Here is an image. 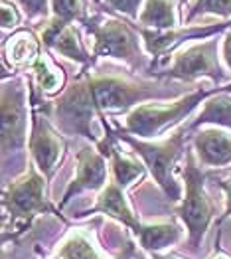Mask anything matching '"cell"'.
I'll list each match as a JSON object with an SVG mask.
<instances>
[{"instance_id":"cell-1","label":"cell","mask_w":231,"mask_h":259,"mask_svg":"<svg viewBox=\"0 0 231 259\" xmlns=\"http://www.w3.org/2000/svg\"><path fill=\"white\" fill-rule=\"evenodd\" d=\"M85 26L93 38V60L115 58L132 69H141L145 65L138 36L128 22L121 18H89Z\"/></svg>"},{"instance_id":"cell-2","label":"cell","mask_w":231,"mask_h":259,"mask_svg":"<svg viewBox=\"0 0 231 259\" xmlns=\"http://www.w3.org/2000/svg\"><path fill=\"white\" fill-rule=\"evenodd\" d=\"M83 83L87 97L101 119L105 111H123L152 95H162L160 87H154L152 83L130 81L117 75H91L83 77Z\"/></svg>"},{"instance_id":"cell-3","label":"cell","mask_w":231,"mask_h":259,"mask_svg":"<svg viewBox=\"0 0 231 259\" xmlns=\"http://www.w3.org/2000/svg\"><path fill=\"white\" fill-rule=\"evenodd\" d=\"M184 133L186 129L176 131L164 143H143L134 137L121 133V139L126 141L136 154L143 156V160L147 162V166L150 168L154 180L158 182V186L174 202H178L182 198V188H180L178 180L174 178V166H176L178 156L184 151V137H186Z\"/></svg>"},{"instance_id":"cell-4","label":"cell","mask_w":231,"mask_h":259,"mask_svg":"<svg viewBox=\"0 0 231 259\" xmlns=\"http://www.w3.org/2000/svg\"><path fill=\"white\" fill-rule=\"evenodd\" d=\"M211 93L208 89H198L190 95L180 97L178 101H172L168 105H138V107L130 109V113L125 117V131L134 133L138 137H156L162 131H166L170 125L178 123L180 119L188 117L194 109L198 107V103H202L204 99H208Z\"/></svg>"},{"instance_id":"cell-5","label":"cell","mask_w":231,"mask_h":259,"mask_svg":"<svg viewBox=\"0 0 231 259\" xmlns=\"http://www.w3.org/2000/svg\"><path fill=\"white\" fill-rule=\"evenodd\" d=\"M182 174L186 182V196L178 206L176 214L182 218V222L188 228L190 245L198 247L213 218V204L204 186L206 174L198 168L192 152L186 154V166L182 168Z\"/></svg>"},{"instance_id":"cell-6","label":"cell","mask_w":231,"mask_h":259,"mask_svg":"<svg viewBox=\"0 0 231 259\" xmlns=\"http://www.w3.org/2000/svg\"><path fill=\"white\" fill-rule=\"evenodd\" d=\"M202 75L211 77L213 81L223 79L221 67L217 62V40L194 44L186 50L178 52L168 69L160 73V77H172L182 81H192Z\"/></svg>"},{"instance_id":"cell-7","label":"cell","mask_w":231,"mask_h":259,"mask_svg":"<svg viewBox=\"0 0 231 259\" xmlns=\"http://www.w3.org/2000/svg\"><path fill=\"white\" fill-rule=\"evenodd\" d=\"M2 204H4L6 216L20 222H28L36 214L52 210V206L43 196V178L34 168H30L20 180L6 186L2 194Z\"/></svg>"},{"instance_id":"cell-8","label":"cell","mask_w":231,"mask_h":259,"mask_svg":"<svg viewBox=\"0 0 231 259\" xmlns=\"http://www.w3.org/2000/svg\"><path fill=\"white\" fill-rule=\"evenodd\" d=\"M26 143V107L24 91L18 83L2 89V149L4 154L18 151Z\"/></svg>"},{"instance_id":"cell-9","label":"cell","mask_w":231,"mask_h":259,"mask_svg":"<svg viewBox=\"0 0 231 259\" xmlns=\"http://www.w3.org/2000/svg\"><path fill=\"white\" fill-rule=\"evenodd\" d=\"M63 139L52 129V125L36 115L34 117V127H32V137H30V152L36 162V166L42 170L43 178H52L56 168L60 166L63 154Z\"/></svg>"},{"instance_id":"cell-10","label":"cell","mask_w":231,"mask_h":259,"mask_svg":"<svg viewBox=\"0 0 231 259\" xmlns=\"http://www.w3.org/2000/svg\"><path fill=\"white\" fill-rule=\"evenodd\" d=\"M145 46H147L148 54H152L156 60L162 58L164 54H168L172 48H176L178 44L184 40H194V38H208L211 34H217L221 30L227 28V24H210V26H196V28H180V30H148L143 26H136Z\"/></svg>"},{"instance_id":"cell-11","label":"cell","mask_w":231,"mask_h":259,"mask_svg":"<svg viewBox=\"0 0 231 259\" xmlns=\"http://www.w3.org/2000/svg\"><path fill=\"white\" fill-rule=\"evenodd\" d=\"M107 180V162L105 156L99 151L83 147L77 154V174L73 178V182L67 186L65 194H63L62 206L65 202H69L73 194L81 192V190H97L105 184Z\"/></svg>"},{"instance_id":"cell-12","label":"cell","mask_w":231,"mask_h":259,"mask_svg":"<svg viewBox=\"0 0 231 259\" xmlns=\"http://www.w3.org/2000/svg\"><path fill=\"white\" fill-rule=\"evenodd\" d=\"M40 40L43 42V46H48L56 54H62L63 58H69L79 64H93V56L85 52L79 34L71 24L50 20L43 26Z\"/></svg>"},{"instance_id":"cell-13","label":"cell","mask_w":231,"mask_h":259,"mask_svg":"<svg viewBox=\"0 0 231 259\" xmlns=\"http://www.w3.org/2000/svg\"><path fill=\"white\" fill-rule=\"evenodd\" d=\"M194 149L202 164L225 166L231 162V135L219 129H204L194 137Z\"/></svg>"},{"instance_id":"cell-14","label":"cell","mask_w":231,"mask_h":259,"mask_svg":"<svg viewBox=\"0 0 231 259\" xmlns=\"http://www.w3.org/2000/svg\"><path fill=\"white\" fill-rule=\"evenodd\" d=\"M93 210H95V212L109 214V216H113L115 220L123 222V224L128 226L134 234H138V230L143 228V224H141V222L134 218V214L130 212V208H128V204H126V200H125V194H123V188H121L115 180L101 192V196H99V200H97V204H95Z\"/></svg>"},{"instance_id":"cell-15","label":"cell","mask_w":231,"mask_h":259,"mask_svg":"<svg viewBox=\"0 0 231 259\" xmlns=\"http://www.w3.org/2000/svg\"><path fill=\"white\" fill-rule=\"evenodd\" d=\"M38 58H40V42L28 30L16 32L4 44V60L10 62V65L14 67L34 65Z\"/></svg>"},{"instance_id":"cell-16","label":"cell","mask_w":231,"mask_h":259,"mask_svg":"<svg viewBox=\"0 0 231 259\" xmlns=\"http://www.w3.org/2000/svg\"><path fill=\"white\" fill-rule=\"evenodd\" d=\"M176 22V0H145L138 14V24L148 30H172Z\"/></svg>"},{"instance_id":"cell-17","label":"cell","mask_w":231,"mask_h":259,"mask_svg":"<svg viewBox=\"0 0 231 259\" xmlns=\"http://www.w3.org/2000/svg\"><path fill=\"white\" fill-rule=\"evenodd\" d=\"M206 123H213V125H221V127L231 129V95L223 87L206 99V105L202 109V113L198 115V119L188 129H196V127L206 125Z\"/></svg>"},{"instance_id":"cell-18","label":"cell","mask_w":231,"mask_h":259,"mask_svg":"<svg viewBox=\"0 0 231 259\" xmlns=\"http://www.w3.org/2000/svg\"><path fill=\"white\" fill-rule=\"evenodd\" d=\"M136 236L141 238V243L145 249L158 251L180 239V228L174 224H150V226L143 224V228L138 230Z\"/></svg>"},{"instance_id":"cell-19","label":"cell","mask_w":231,"mask_h":259,"mask_svg":"<svg viewBox=\"0 0 231 259\" xmlns=\"http://www.w3.org/2000/svg\"><path fill=\"white\" fill-rule=\"evenodd\" d=\"M105 154L111 156L113 180H115L121 188L128 186L132 180H136V178H141V176L145 174V166H143L138 160H134V158H130V156H126V154H121L119 149H115L113 145L107 147Z\"/></svg>"},{"instance_id":"cell-20","label":"cell","mask_w":231,"mask_h":259,"mask_svg":"<svg viewBox=\"0 0 231 259\" xmlns=\"http://www.w3.org/2000/svg\"><path fill=\"white\" fill-rule=\"evenodd\" d=\"M56 259H105L97 253L91 241L83 234H71L65 239L58 251Z\"/></svg>"},{"instance_id":"cell-21","label":"cell","mask_w":231,"mask_h":259,"mask_svg":"<svg viewBox=\"0 0 231 259\" xmlns=\"http://www.w3.org/2000/svg\"><path fill=\"white\" fill-rule=\"evenodd\" d=\"M52 12L54 18L62 24H73V22H87V8L85 0H52Z\"/></svg>"},{"instance_id":"cell-22","label":"cell","mask_w":231,"mask_h":259,"mask_svg":"<svg viewBox=\"0 0 231 259\" xmlns=\"http://www.w3.org/2000/svg\"><path fill=\"white\" fill-rule=\"evenodd\" d=\"M32 71H34V79H36V85L40 87V91L43 93H54L58 91L63 83V75L58 73V69H54L50 62L45 58H38L36 64L32 65Z\"/></svg>"},{"instance_id":"cell-23","label":"cell","mask_w":231,"mask_h":259,"mask_svg":"<svg viewBox=\"0 0 231 259\" xmlns=\"http://www.w3.org/2000/svg\"><path fill=\"white\" fill-rule=\"evenodd\" d=\"M200 14H215L219 18H229L231 0H194L186 20L192 22Z\"/></svg>"},{"instance_id":"cell-24","label":"cell","mask_w":231,"mask_h":259,"mask_svg":"<svg viewBox=\"0 0 231 259\" xmlns=\"http://www.w3.org/2000/svg\"><path fill=\"white\" fill-rule=\"evenodd\" d=\"M14 2L30 18H42V16L48 14V8H52L50 0H14Z\"/></svg>"},{"instance_id":"cell-25","label":"cell","mask_w":231,"mask_h":259,"mask_svg":"<svg viewBox=\"0 0 231 259\" xmlns=\"http://www.w3.org/2000/svg\"><path fill=\"white\" fill-rule=\"evenodd\" d=\"M105 2L113 10L126 14L128 18H136L138 20V8H141L143 0H105Z\"/></svg>"},{"instance_id":"cell-26","label":"cell","mask_w":231,"mask_h":259,"mask_svg":"<svg viewBox=\"0 0 231 259\" xmlns=\"http://www.w3.org/2000/svg\"><path fill=\"white\" fill-rule=\"evenodd\" d=\"M20 24V14L18 10L14 8V4H8L6 0L2 2V28L8 30V28H16Z\"/></svg>"},{"instance_id":"cell-27","label":"cell","mask_w":231,"mask_h":259,"mask_svg":"<svg viewBox=\"0 0 231 259\" xmlns=\"http://www.w3.org/2000/svg\"><path fill=\"white\" fill-rule=\"evenodd\" d=\"M219 186H221V190L225 192V198H227V208H225V214H223V218L231 216V174L219 180Z\"/></svg>"},{"instance_id":"cell-28","label":"cell","mask_w":231,"mask_h":259,"mask_svg":"<svg viewBox=\"0 0 231 259\" xmlns=\"http://www.w3.org/2000/svg\"><path fill=\"white\" fill-rule=\"evenodd\" d=\"M223 60H225L227 67L231 69V30L227 32V36L223 40Z\"/></svg>"},{"instance_id":"cell-29","label":"cell","mask_w":231,"mask_h":259,"mask_svg":"<svg viewBox=\"0 0 231 259\" xmlns=\"http://www.w3.org/2000/svg\"><path fill=\"white\" fill-rule=\"evenodd\" d=\"M154 259H178V257H172V255H154Z\"/></svg>"},{"instance_id":"cell-30","label":"cell","mask_w":231,"mask_h":259,"mask_svg":"<svg viewBox=\"0 0 231 259\" xmlns=\"http://www.w3.org/2000/svg\"><path fill=\"white\" fill-rule=\"evenodd\" d=\"M213 259H227V257H223V255H217V257H213Z\"/></svg>"}]
</instances>
